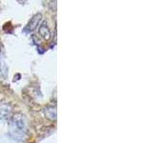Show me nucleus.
<instances>
[{
  "instance_id": "20e7f679",
  "label": "nucleus",
  "mask_w": 153,
  "mask_h": 143,
  "mask_svg": "<svg viewBox=\"0 0 153 143\" xmlns=\"http://www.w3.org/2000/svg\"><path fill=\"white\" fill-rule=\"evenodd\" d=\"M40 19H41V14H40V13L36 14V15L31 19V21L29 22V25L27 26L26 30H29L30 32H31V31H33L36 28H37L38 26H39V21H40Z\"/></svg>"
},
{
  "instance_id": "f03ea898",
  "label": "nucleus",
  "mask_w": 153,
  "mask_h": 143,
  "mask_svg": "<svg viewBox=\"0 0 153 143\" xmlns=\"http://www.w3.org/2000/svg\"><path fill=\"white\" fill-rule=\"evenodd\" d=\"M38 33L39 35L43 38L44 40H50L52 37V33L49 27H48V24L46 21H43L39 26H38Z\"/></svg>"
},
{
  "instance_id": "7ed1b4c3",
  "label": "nucleus",
  "mask_w": 153,
  "mask_h": 143,
  "mask_svg": "<svg viewBox=\"0 0 153 143\" xmlns=\"http://www.w3.org/2000/svg\"><path fill=\"white\" fill-rule=\"evenodd\" d=\"M12 114V107L9 103H1L0 104V119L7 120L10 119Z\"/></svg>"
},
{
  "instance_id": "f257e3e1",
  "label": "nucleus",
  "mask_w": 153,
  "mask_h": 143,
  "mask_svg": "<svg viewBox=\"0 0 153 143\" xmlns=\"http://www.w3.org/2000/svg\"><path fill=\"white\" fill-rule=\"evenodd\" d=\"M10 119V133L12 136L17 141H23L28 132L25 116L21 114H16Z\"/></svg>"
},
{
  "instance_id": "39448f33",
  "label": "nucleus",
  "mask_w": 153,
  "mask_h": 143,
  "mask_svg": "<svg viewBox=\"0 0 153 143\" xmlns=\"http://www.w3.org/2000/svg\"><path fill=\"white\" fill-rule=\"evenodd\" d=\"M45 114L47 117H49L52 120H55L56 118V108L54 107H47L45 109Z\"/></svg>"
}]
</instances>
